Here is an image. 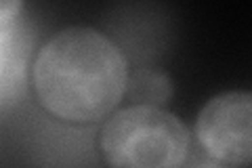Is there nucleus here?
<instances>
[{"instance_id":"f257e3e1","label":"nucleus","mask_w":252,"mask_h":168,"mask_svg":"<svg viewBox=\"0 0 252 168\" xmlns=\"http://www.w3.org/2000/svg\"><path fill=\"white\" fill-rule=\"evenodd\" d=\"M126 59L93 28H67L46 42L34 63L40 103L67 122H94L107 116L126 89Z\"/></svg>"},{"instance_id":"f03ea898","label":"nucleus","mask_w":252,"mask_h":168,"mask_svg":"<svg viewBox=\"0 0 252 168\" xmlns=\"http://www.w3.org/2000/svg\"><path fill=\"white\" fill-rule=\"evenodd\" d=\"M189 133L183 122L158 105H130L107 120L101 151L112 166L172 168L185 160Z\"/></svg>"},{"instance_id":"7ed1b4c3","label":"nucleus","mask_w":252,"mask_h":168,"mask_svg":"<svg viewBox=\"0 0 252 168\" xmlns=\"http://www.w3.org/2000/svg\"><path fill=\"white\" fill-rule=\"evenodd\" d=\"M195 134L202 149L219 164L246 166L252 158V97L231 91L210 99L198 116Z\"/></svg>"},{"instance_id":"20e7f679","label":"nucleus","mask_w":252,"mask_h":168,"mask_svg":"<svg viewBox=\"0 0 252 168\" xmlns=\"http://www.w3.org/2000/svg\"><path fill=\"white\" fill-rule=\"evenodd\" d=\"M28 46L30 34L17 26V21L0 32V105L11 103L21 91Z\"/></svg>"},{"instance_id":"39448f33","label":"nucleus","mask_w":252,"mask_h":168,"mask_svg":"<svg viewBox=\"0 0 252 168\" xmlns=\"http://www.w3.org/2000/svg\"><path fill=\"white\" fill-rule=\"evenodd\" d=\"M124 95L135 105H158L162 107L172 95V82L166 74L156 69H139L126 78Z\"/></svg>"},{"instance_id":"423d86ee","label":"nucleus","mask_w":252,"mask_h":168,"mask_svg":"<svg viewBox=\"0 0 252 168\" xmlns=\"http://www.w3.org/2000/svg\"><path fill=\"white\" fill-rule=\"evenodd\" d=\"M23 0H0V32L17 21Z\"/></svg>"}]
</instances>
